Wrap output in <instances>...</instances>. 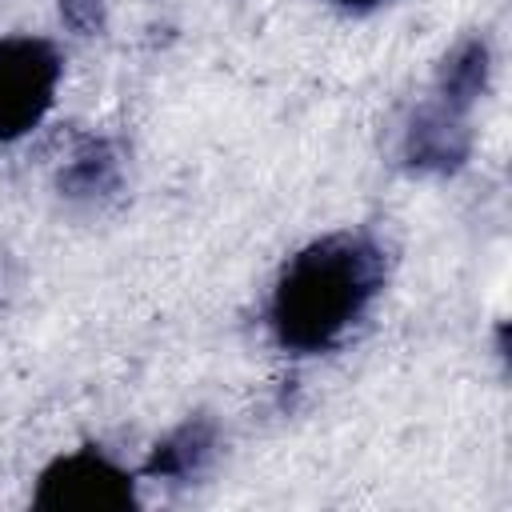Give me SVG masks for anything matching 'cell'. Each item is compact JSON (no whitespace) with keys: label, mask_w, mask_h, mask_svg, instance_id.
I'll list each match as a JSON object with an SVG mask.
<instances>
[{"label":"cell","mask_w":512,"mask_h":512,"mask_svg":"<svg viewBox=\"0 0 512 512\" xmlns=\"http://www.w3.org/2000/svg\"><path fill=\"white\" fill-rule=\"evenodd\" d=\"M488 72H492L488 44H484L480 36H468V40H460V44L444 56V64H440V72H436L432 96L444 100V104L456 108V112H472V104H476V100L484 96V88H488Z\"/></svg>","instance_id":"cell-5"},{"label":"cell","mask_w":512,"mask_h":512,"mask_svg":"<svg viewBox=\"0 0 512 512\" xmlns=\"http://www.w3.org/2000/svg\"><path fill=\"white\" fill-rule=\"evenodd\" d=\"M116 180H120V168L104 140H88L72 156V164L60 172V188L68 196H100V192H112Z\"/></svg>","instance_id":"cell-7"},{"label":"cell","mask_w":512,"mask_h":512,"mask_svg":"<svg viewBox=\"0 0 512 512\" xmlns=\"http://www.w3.org/2000/svg\"><path fill=\"white\" fill-rule=\"evenodd\" d=\"M60 12L76 32H92V28H100L104 0H60Z\"/></svg>","instance_id":"cell-8"},{"label":"cell","mask_w":512,"mask_h":512,"mask_svg":"<svg viewBox=\"0 0 512 512\" xmlns=\"http://www.w3.org/2000/svg\"><path fill=\"white\" fill-rule=\"evenodd\" d=\"M388 276L384 248L368 232H328L304 244L276 276L268 328L284 352L336 348L372 308Z\"/></svg>","instance_id":"cell-1"},{"label":"cell","mask_w":512,"mask_h":512,"mask_svg":"<svg viewBox=\"0 0 512 512\" xmlns=\"http://www.w3.org/2000/svg\"><path fill=\"white\" fill-rule=\"evenodd\" d=\"M212 444H216V428L208 416H192L184 420L180 428H172L148 456L144 472L148 476H160V480H184L192 476L208 456H212Z\"/></svg>","instance_id":"cell-6"},{"label":"cell","mask_w":512,"mask_h":512,"mask_svg":"<svg viewBox=\"0 0 512 512\" xmlns=\"http://www.w3.org/2000/svg\"><path fill=\"white\" fill-rule=\"evenodd\" d=\"M340 8H376V4H388V0H336Z\"/></svg>","instance_id":"cell-9"},{"label":"cell","mask_w":512,"mask_h":512,"mask_svg":"<svg viewBox=\"0 0 512 512\" xmlns=\"http://www.w3.org/2000/svg\"><path fill=\"white\" fill-rule=\"evenodd\" d=\"M60 52L40 36H8L0 40V144L32 132L60 84Z\"/></svg>","instance_id":"cell-2"},{"label":"cell","mask_w":512,"mask_h":512,"mask_svg":"<svg viewBox=\"0 0 512 512\" xmlns=\"http://www.w3.org/2000/svg\"><path fill=\"white\" fill-rule=\"evenodd\" d=\"M32 504L48 512H128L136 508V492L132 476L100 448H76L40 472Z\"/></svg>","instance_id":"cell-3"},{"label":"cell","mask_w":512,"mask_h":512,"mask_svg":"<svg viewBox=\"0 0 512 512\" xmlns=\"http://www.w3.org/2000/svg\"><path fill=\"white\" fill-rule=\"evenodd\" d=\"M468 148H472L468 112H456L444 100L428 96L404 128L400 156L412 172H452L468 160Z\"/></svg>","instance_id":"cell-4"}]
</instances>
